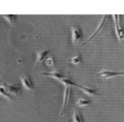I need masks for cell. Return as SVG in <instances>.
<instances>
[{
    "mask_svg": "<svg viewBox=\"0 0 124 122\" xmlns=\"http://www.w3.org/2000/svg\"><path fill=\"white\" fill-rule=\"evenodd\" d=\"M113 18H114V26H115L116 33L117 37L119 41L122 43L124 40V31L121 26L120 15H113Z\"/></svg>",
    "mask_w": 124,
    "mask_h": 122,
    "instance_id": "cell-1",
    "label": "cell"
},
{
    "mask_svg": "<svg viewBox=\"0 0 124 122\" xmlns=\"http://www.w3.org/2000/svg\"><path fill=\"white\" fill-rule=\"evenodd\" d=\"M107 15H104V16H103V18H102V21H101V22L100 23L99 25V26H98V27H97V29H96V30L95 31L94 33H93V34L91 36V37H89V38H88V40L86 41L85 42L83 43L82 44V45H85V44H86V43H88V42H89V41H90L91 40V39H93V38H94L95 37H96V35H97V33H99L100 32H101V30H102V29L103 28V26H104L105 23L106 19H107Z\"/></svg>",
    "mask_w": 124,
    "mask_h": 122,
    "instance_id": "cell-6",
    "label": "cell"
},
{
    "mask_svg": "<svg viewBox=\"0 0 124 122\" xmlns=\"http://www.w3.org/2000/svg\"><path fill=\"white\" fill-rule=\"evenodd\" d=\"M76 86L78 87V88L81 89V90L83 91L86 94L88 95H90V96H93V95H94V96H96V95H99V94H97V92H96V91L94 90L93 89H91V88H89L88 87L86 86H81V85H78V84H77Z\"/></svg>",
    "mask_w": 124,
    "mask_h": 122,
    "instance_id": "cell-9",
    "label": "cell"
},
{
    "mask_svg": "<svg viewBox=\"0 0 124 122\" xmlns=\"http://www.w3.org/2000/svg\"><path fill=\"white\" fill-rule=\"evenodd\" d=\"M70 61L74 64H78L81 61V58L80 56H76V57H74L70 59Z\"/></svg>",
    "mask_w": 124,
    "mask_h": 122,
    "instance_id": "cell-16",
    "label": "cell"
},
{
    "mask_svg": "<svg viewBox=\"0 0 124 122\" xmlns=\"http://www.w3.org/2000/svg\"><path fill=\"white\" fill-rule=\"evenodd\" d=\"M41 74H42L43 75H45V76H51V77L55 78L57 79V80H60V79L65 78V75L60 74L59 72L57 71V70L51 72H44V73H42Z\"/></svg>",
    "mask_w": 124,
    "mask_h": 122,
    "instance_id": "cell-10",
    "label": "cell"
},
{
    "mask_svg": "<svg viewBox=\"0 0 124 122\" xmlns=\"http://www.w3.org/2000/svg\"><path fill=\"white\" fill-rule=\"evenodd\" d=\"M3 16L11 25L14 24V21H15V18H16V15H3Z\"/></svg>",
    "mask_w": 124,
    "mask_h": 122,
    "instance_id": "cell-14",
    "label": "cell"
},
{
    "mask_svg": "<svg viewBox=\"0 0 124 122\" xmlns=\"http://www.w3.org/2000/svg\"><path fill=\"white\" fill-rule=\"evenodd\" d=\"M70 86H65V93H64V97H63V107H62V111H61V114L63 112L65 111V108H66V106H67L68 102L69 101V99H70Z\"/></svg>",
    "mask_w": 124,
    "mask_h": 122,
    "instance_id": "cell-7",
    "label": "cell"
},
{
    "mask_svg": "<svg viewBox=\"0 0 124 122\" xmlns=\"http://www.w3.org/2000/svg\"><path fill=\"white\" fill-rule=\"evenodd\" d=\"M71 28L72 32V43L76 45L82 38V31L80 27L77 26H71Z\"/></svg>",
    "mask_w": 124,
    "mask_h": 122,
    "instance_id": "cell-3",
    "label": "cell"
},
{
    "mask_svg": "<svg viewBox=\"0 0 124 122\" xmlns=\"http://www.w3.org/2000/svg\"><path fill=\"white\" fill-rule=\"evenodd\" d=\"M46 64L47 66H52L53 65V60H52V58H49L48 59L46 60Z\"/></svg>",
    "mask_w": 124,
    "mask_h": 122,
    "instance_id": "cell-17",
    "label": "cell"
},
{
    "mask_svg": "<svg viewBox=\"0 0 124 122\" xmlns=\"http://www.w3.org/2000/svg\"><path fill=\"white\" fill-rule=\"evenodd\" d=\"M91 101L89 100H85L84 99H78V101L76 102L75 107H79V106H86V105H89Z\"/></svg>",
    "mask_w": 124,
    "mask_h": 122,
    "instance_id": "cell-12",
    "label": "cell"
},
{
    "mask_svg": "<svg viewBox=\"0 0 124 122\" xmlns=\"http://www.w3.org/2000/svg\"><path fill=\"white\" fill-rule=\"evenodd\" d=\"M101 78L102 80H107L117 76H124V72H115L112 70H102L99 73Z\"/></svg>",
    "mask_w": 124,
    "mask_h": 122,
    "instance_id": "cell-2",
    "label": "cell"
},
{
    "mask_svg": "<svg viewBox=\"0 0 124 122\" xmlns=\"http://www.w3.org/2000/svg\"><path fill=\"white\" fill-rule=\"evenodd\" d=\"M72 120H73V122H84L83 118L78 110L76 109L74 112L73 115H72Z\"/></svg>",
    "mask_w": 124,
    "mask_h": 122,
    "instance_id": "cell-11",
    "label": "cell"
},
{
    "mask_svg": "<svg viewBox=\"0 0 124 122\" xmlns=\"http://www.w3.org/2000/svg\"><path fill=\"white\" fill-rule=\"evenodd\" d=\"M20 79H21V82H22L23 86L26 89L31 90V89H34V86H33L32 83L31 79L29 78L28 76H27V75H22V76H20Z\"/></svg>",
    "mask_w": 124,
    "mask_h": 122,
    "instance_id": "cell-5",
    "label": "cell"
},
{
    "mask_svg": "<svg viewBox=\"0 0 124 122\" xmlns=\"http://www.w3.org/2000/svg\"><path fill=\"white\" fill-rule=\"evenodd\" d=\"M3 86L5 89L6 91L9 94H12L14 95H17L20 91V88L19 86L10 85V84H8L5 83H3Z\"/></svg>",
    "mask_w": 124,
    "mask_h": 122,
    "instance_id": "cell-4",
    "label": "cell"
},
{
    "mask_svg": "<svg viewBox=\"0 0 124 122\" xmlns=\"http://www.w3.org/2000/svg\"><path fill=\"white\" fill-rule=\"evenodd\" d=\"M0 95L4 97L6 99H9V100H12L11 95L6 91L5 89H4V88L3 86H0Z\"/></svg>",
    "mask_w": 124,
    "mask_h": 122,
    "instance_id": "cell-15",
    "label": "cell"
},
{
    "mask_svg": "<svg viewBox=\"0 0 124 122\" xmlns=\"http://www.w3.org/2000/svg\"><path fill=\"white\" fill-rule=\"evenodd\" d=\"M50 52H51L50 50H45V51L37 52V60L35 67H36L39 63L42 62Z\"/></svg>",
    "mask_w": 124,
    "mask_h": 122,
    "instance_id": "cell-8",
    "label": "cell"
},
{
    "mask_svg": "<svg viewBox=\"0 0 124 122\" xmlns=\"http://www.w3.org/2000/svg\"><path fill=\"white\" fill-rule=\"evenodd\" d=\"M58 81L62 83V84L65 85V86H77V84L73 83L72 81H71V80H70L69 79H66V78H63V79H60L58 80Z\"/></svg>",
    "mask_w": 124,
    "mask_h": 122,
    "instance_id": "cell-13",
    "label": "cell"
}]
</instances>
